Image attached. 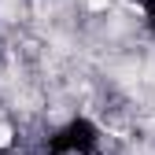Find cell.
<instances>
[{
  "label": "cell",
  "instance_id": "obj_1",
  "mask_svg": "<svg viewBox=\"0 0 155 155\" xmlns=\"http://www.w3.org/2000/svg\"><path fill=\"white\" fill-rule=\"evenodd\" d=\"M85 8H89V11H107L111 0H85Z\"/></svg>",
  "mask_w": 155,
  "mask_h": 155
},
{
  "label": "cell",
  "instance_id": "obj_2",
  "mask_svg": "<svg viewBox=\"0 0 155 155\" xmlns=\"http://www.w3.org/2000/svg\"><path fill=\"white\" fill-rule=\"evenodd\" d=\"M8 144H11V129L0 122V148H8Z\"/></svg>",
  "mask_w": 155,
  "mask_h": 155
}]
</instances>
